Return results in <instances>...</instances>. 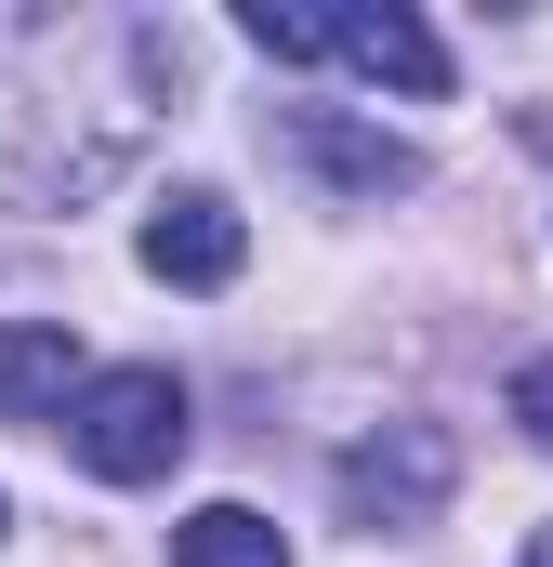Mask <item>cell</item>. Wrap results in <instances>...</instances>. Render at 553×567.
I'll use <instances>...</instances> for the list:
<instances>
[{
	"mask_svg": "<svg viewBox=\"0 0 553 567\" xmlns=\"http://www.w3.org/2000/svg\"><path fill=\"white\" fill-rule=\"evenodd\" d=\"M53 435H66V462L80 475H106V488H158L171 462H185V435H198V396L171 383V370H80V396L53 410Z\"/></svg>",
	"mask_w": 553,
	"mask_h": 567,
	"instance_id": "cell-1",
	"label": "cell"
},
{
	"mask_svg": "<svg viewBox=\"0 0 553 567\" xmlns=\"http://www.w3.org/2000/svg\"><path fill=\"white\" fill-rule=\"evenodd\" d=\"M330 488H343L356 528H435L448 488H461V435H448V423H383L369 449H343Z\"/></svg>",
	"mask_w": 553,
	"mask_h": 567,
	"instance_id": "cell-2",
	"label": "cell"
},
{
	"mask_svg": "<svg viewBox=\"0 0 553 567\" xmlns=\"http://www.w3.org/2000/svg\"><path fill=\"white\" fill-rule=\"evenodd\" d=\"M133 265L158 290H238V265H251V225H238V198L225 185H171L158 212H145Z\"/></svg>",
	"mask_w": 553,
	"mask_h": 567,
	"instance_id": "cell-3",
	"label": "cell"
},
{
	"mask_svg": "<svg viewBox=\"0 0 553 567\" xmlns=\"http://www.w3.org/2000/svg\"><path fill=\"white\" fill-rule=\"evenodd\" d=\"M290 158L316 172V185H343V198H409L421 158L396 133H369V120H343V106H290Z\"/></svg>",
	"mask_w": 553,
	"mask_h": 567,
	"instance_id": "cell-4",
	"label": "cell"
},
{
	"mask_svg": "<svg viewBox=\"0 0 553 567\" xmlns=\"http://www.w3.org/2000/svg\"><path fill=\"white\" fill-rule=\"evenodd\" d=\"M330 53L369 66V80H396V93H421V106L448 93V40L421 27L409 0H343V13H330Z\"/></svg>",
	"mask_w": 553,
	"mask_h": 567,
	"instance_id": "cell-5",
	"label": "cell"
},
{
	"mask_svg": "<svg viewBox=\"0 0 553 567\" xmlns=\"http://www.w3.org/2000/svg\"><path fill=\"white\" fill-rule=\"evenodd\" d=\"M80 396V330L66 317H0V423H53Z\"/></svg>",
	"mask_w": 553,
	"mask_h": 567,
	"instance_id": "cell-6",
	"label": "cell"
},
{
	"mask_svg": "<svg viewBox=\"0 0 553 567\" xmlns=\"http://www.w3.org/2000/svg\"><path fill=\"white\" fill-rule=\"evenodd\" d=\"M171 567H290V542H276V515H251V502H198L171 528Z\"/></svg>",
	"mask_w": 553,
	"mask_h": 567,
	"instance_id": "cell-7",
	"label": "cell"
},
{
	"mask_svg": "<svg viewBox=\"0 0 553 567\" xmlns=\"http://www.w3.org/2000/svg\"><path fill=\"white\" fill-rule=\"evenodd\" d=\"M238 40H251L264 66H316V53H330V13H276V0H251V13H238Z\"/></svg>",
	"mask_w": 553,
	"mask_h": 567,
	"instance_id": "cell-8",
	"label": "cell"
},
{
	"mask_svg": "<svg viewBox=\"0 0 553 567\" xmlns=\"http://www.w3.org/2000/svg\"><path fill=\"white\" fill-rule=\"evenodd\" d=\"M501 410H514V435H528V449H553V357H528V370H514V396H501Z\"/></svg>",
	"mask_w": 553,
	"mask_h": 567,
	"instance_id": "cell-9",
	"label": "cell"
},
{
	"mask_svg": "<svg viewBox=\"0 0 553 567\" xmlns=\"http://www.w3.org/2000/svg\"><path fill=\"white\" fill-rule=\"evenodd\" d=\"M514 567H553V515H541V528H528V555H514Z\"/></svg>",
	"mask_w": 553,
	"mask_h": 567,
	"instance_id": "cell-10",
	"label": "cell"
},
{
	"mask_svg": "<svg viewBox=\"0 0 553 567\" xmlns=\"http://www.w3.org/2000/svg\"><path fill=\"white\" fill-rule=\"evenodd\" d=\"M0 528H13V515H0Z\"/></svg>",
	"mask_w": 553,
	"mask_h": 567,
	"instance_id": "cell-11",
	"label": "cell"
}]
</instances>
